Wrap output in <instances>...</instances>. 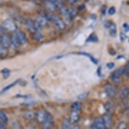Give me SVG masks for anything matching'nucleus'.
Segmentation results:
<instances>
[{
	"instance_id": "17",
	"label": "nucleus",
	"mask_w": 129,
	"mask_h": 129,
	"mask_svg": "<svg viewBox=\"0 0 129 129\" xmlns=\"http://www.w3.org/2000/svg\"><path fill=\"white\" fill-rule=\"evenodd\" d=\"M61 129H71V123L68 118H64L62 121Z\"/></svg>"
},
{
	"instance_id": "36",
	"label": "nucleus",
	"mask_w": 129,
	"mask_h": 129,
	"mask_svg": "<svg viewBox=\"0 0 129 129\" xmlns=\"http://www.w3.org/2000/svg\"><path fill=\"white\" fill-rule=\"evenodd\" d=\"M68 2L70 4H76L78 2V0H68Z\"/></svg>"
},
{
	"instance_id": "37",
	"label": "nucleus",
	"mask_w": 129,
	"mask_h": 129,
	"mask_svg": "<svg viewBox=\"0 0 129 129\" xmlns=\"http://www.w3.org/2000/svg\"><path fill=\"white\" fill-rule=\"evenodd\" d=\"M85 8V5H80L79 6H78V8H77V10H78V11H80V10H84Z\"/></svg>"
},
{
	"instance_id": "1",
	"label": "nucleus",
	"mask_w": 129,
	"mask_h": 129,
	"mask_svg": "<svg viewBox=\"0 0 129 129\" xmlns=\"http://www.w3.org/2000/svg\"><path fill=\"white\" fill-rule=\"evenodd\" d=\"M3 27L4 28V29H6L7 30L11 32H15L17 30V26L16 24L11 19H6L3 22Z\"/></svg>"
},
{
	"instance_id": "43",
	"label": "nucleus",
	"mask_w": 129,
	"mask_h": 129,
	"mask_svg": "<svg viewBox=\"0 0 129 129\" xmlns=\"http://www.w3.org/2000/svg\"><path fill=\"white\" fill-rule=\"evenodd\" d=\"M4 126V124H2V123L0 122V129H3V128H4V126Z\"/></svg>"
},
{
	"instance_id": "11",
	"label": "nucleus",
	"mask_w": 129,
	"mask_h": 129,
	"mask_svg": "<svg viewBox=\"0 0 129 129\" xmlns=\"http://www.w3.org/2000/svg\"><path fill=\"white\" fill-rule=\"evenodd\" d=\"M54 22H55V24L56 27L57 28V29L59 30H63L66 28V24L61 20L57 18L54 21Z\"/></svg>"
},
{
	"instance_id": "15",
	"label": "nucleus",
	"mask_w": 129,
	"mask_h": 129,
	"mask_svg": "<svg viewBox=\"0 0 129 129\" xmlns=\"http://www.w3.org/2000/svg\"><path fill=\"white\" fill-rule=\"evenodd\" d=\"M35 115L33 111H27L24 113L23 116L26 120H33L35 118Z\"/></svg>"
},
{
	"instance_id": "9",
	"label": "nucleus",
	"mask_w": 129,
	"mask_h": 129,
	"mask_svg": "<svg viewBox=\"0 0 129 129\" xmlns=\"http://www.w3.org/2000/svg\"><path fill=\"white\" fill-rule=\"evenodd\" d=\"M105 91L107 93V95L110 97H114L116 94V90L114 87H113L111 85H107L105 87Z\"/></svg>"
},
{
	"instance_id": "14",
	"label": "nucleus",
	"mask_w": 129,
	"mask_h": 129,
	"mask_svg": "<svg viewBox=\"0 0 129 129\" xmlns=\"http://www.w3.org/2000/svg\"><path fill=\"white\" fill-rule=\"evenodd\" d=\"M8 121V118L5 112L0 111V122L2 124H6Z\"/></svg>"
},
{
	"instance_id": "6",
	"label": "nucleus",
	"mask_w": 129,
	"mask_h": 129,
	"mask_svg": "<svg viewBox=\"0 0 129 129\" xmlns=\"http://www.w3.org/2000/svg\"><path fill=\"white\" fill-rule=\"evenodd\" d=\"M105 26L106 28H108L110 30V34L112 37H115L116 35V32H117V28L115 24V23L112 22L108 21L105 24Z\"/></svg>"
},
{
	"instance_id": "42",
	"label": "nucleus",
	"mask_w": 129,
	"mask_h": 129,
	"mask_svg": "<svg viewBox=\"0 0 129 129\" xmlns=\"http://www.w3.org/2000/svg\"><path fill=\"white\" fill-rule=\"evenodd\" d=\"M28 129H36V128H35V127L33 126H30V127H28Z\"/></svg>"
},
{
	"instance_id": "31",
	"label": "nucleus",
	"mask_w": 129,
	"mask_h": 129,
	"mask_svg": "<svg viewBox=\"0 0 129 129\" xmlns=\"http://www.w3.org/2000/svg\"><path fill=\"white\" fill-rule=\"evenodd\" d=\"M87 96H88V93H82V94H80V95H78V98L79 99V100H84V99H85V98H87Z\"/></svg>"
},
{
	"instance_id": "10",
	"label": "nucleus",
	"mask_w": 129,
	"mask_h": 129,
	"mask_svg": "<svg viewBox=\"0 0 129 129\" xmlns=\"http://www.w3.org/2000/svg\"><path fill=\"white\" fill-rule=\"evenodd\" d=\"M102 118L104 120V122L105 123V125H106L107 129L110 128L112 125V121L109 114H106L104 115Z\"/></svg>"
},
{
	"instance_id": "7",
	"label": "nucleus",
	"mask_w": 129,
	"mask_h": 129,
	"mask_svg": "<svg viewBox=\"0 0 129 129\" xmlns=\"http://www.w3.org/2000/svg\"><path fill=\"white\" fill-rule=\"evenodd\" d=\"M46 114L47 112H45L43 110H39L37 114L35 115V118H36L37 122H39L41 124H43L44 122L45 118H46Z\"/></svg>"
},
{
	"instance_id": "44",
	"label": "nucleus",
	"mask_w": 129,
	"mask_h": 129,
	"mask_svg": "<svg viewBox=\"0 0 129 129\" xmlns=\"http://www.w3.org/2000/svg\"><path fill=\"white\" fill-rule=\"evenodd\" d=\"M48 1H49V2H51V3H52V4H53V3L55 2L56 0H48Z\"/></svg>"
},
{
	"instance_id": "21",
	"label": "nucleus",
	"mask_w": 129,
	"mask_h": 129,
	"mask_svg": "<svg viewBox=\"0 0 129 129\" xmlns=\"http://www.w3.org/2000/svg\"><path fill=\"white\" fill-rule=\"evenodd\" d=\"M33 39L36 41H40L43 39V36L40 32H35L33 34Z\"/></svg>"
},
{
	"instance_id": "46",
	"label": "nucleus",
	"mask_w": 129,
	"mask_h": 129,
	"mask_svg": "<svg viewBox=\"0 0 129 129\" xmlns=\"http://www.w3.org/2000/svg\"><path fill=\"white\" fill-rule=\"evenodd\" d=\"M128 68H129V61L128 62Z\"/></svg>"
},
{
	"instance_id": "16",
	"label": "nucleus",
	"mask_w": 129,
	"mask_h": 129,
	"mask_svg": "<svg viewBox=\"0 0 129 129\" xmlns=\"http://www.w3.org/2000/svg\"><path fill=\"white\" fill-rule=\"evenodd\" d=\"M81 109H82V105H81V104H80V102H74V103L71 105V110H72V111L80 112Z\"/></svg>"
},
{
	"instance_id": "24",
	"label": "nucleus",
	"mask_w": 129,
	"mask_h": 129,
	"mask_svg": "<svg viewBox=\"0 0 129 129\" xmlns=\"http://www.w3.org/2000/svg\"><path fill=\"white\" fill-rule=\"evenodd\" d=\"M2 73L3 74V77L4 78H8L10 74V70L8 68H4L2 70Z\"/></svg>"
},
{
	"instance_id": "5",
	"label": "nucleus",
	"mask_w": 129,
	"mask_h": 129,
	"mask_svg": "<svg viewBox=\"0 0 129 129\" xmlns=\"http://www.w3.org/2000/svg\"><path fill=\"white\" fill-rule=\"evenodd\" d=\"M80 112H77V111H71L70 114V119H69L71 124H75L80 120Z\"/></svg>"
},
{
	"instance_id": "29",
	"label": "nucleus",
	"mask_w": 129,
	"mask_h": 129,
	"mask_svg": "<svg viewBox=\"0 0 129 129\" xmlns=\"http://www.w3.org/2000/svg\"><path fill=\"white\" fill-rule=\"evenodd\" d=\"M10 129H21V127H20V124L16 121H15V122H12V127H11Z\"/></svg>"
},
{
	"instance_id": "4",
	"label": "nucleus",
	"mask_w": 129,
	"mask_h": 129,
	"mask_svg": "<svg viewBox=\"0 0 129 129\" xmlns=\"http://www.w3.org/2000/svg\"><path fill=\"white\" fill-rule=\"evenodd\" d=\"M15 37H16V38L17 39L18 41L20 43V45H25L27 43V38H26V35L23 32L16 31Z\"/></svg>"
},
{
	"instance_id": "25",
	"label": "nucleus",
	"mask_w": 129,
	"mask_h": 129,
	"mask_svg": "<svg viewBox=\"0 0 129 129\" xmlns=\"http://www.w3.org/2000/svg\"><path fill=\"white\" fill-rule=\"evenodd\" d=\"M6 55V49L2 46V45L0 43V58L4 57Z\"/></svg>"
},
{
	"instance_id": "32",
	"label": "nucleus",
	"mask_w": 129,
	"mask_h": 129,
	"mask_svg": "<svg viewBox=\"0 0 129 129\" xmlns=\"http://www.w3.org/2000/svg\"><path fill=\"white\" fill-rule=\"evenodd\" d=\"M122 28L124 32H128L129 31V25L127 23H124L122 24Z\"/></svg>"
},
{
	"instance_id": "30",
	"label": "nucleus",
	"mask_w": 129,
	"mask_h": 129,
	"mask_svg": "<svg viewBox=\"0 0 129 129\" xmlns=\"http://www.w3.org/2000/svg\"><path fill=\"white\" fill-rule=\"evenodd\" d=\"M108 14L110 15V16H112V15H114L116 13V8H115V7L114 6H112L110 7L109 10L108 11Z\"/></svg>"
},
{
	"instance_id": "23",
	"label": "nucleus",
	"mask_w": 129,
	"mask_h": 129,
	"mask_svg": "<svg viewBox=\"0 0 129 129\" xmlns=\"http://www.w3.org/2000/svg\"><path fill=\"white\" fill-rule=\"evenodd\" d=\"M87 42H97L98 41V37L95 34L91 35V36L89 37V39L87 40Z\"/></svg>"
},
{
	"instance_id": "3",
	"label": "nucleus",
	"mask_w": 129,
	"mask_h": 129,
	"mask_svg": "<svg viewBox=\"0 0 129 129\" xmlns=\"http://www.w3.org/2000/svg\"><path fill=\"white\" fill-rule=\"evenodd\" d=\"M91 129H107L102 118H98L93 121Z\"/></svg>"
},
{
	"instance_id": "38",
	"label": "nucleus",
	"mask_w": 129,
	"mask_h": 129,
	"mask_svg": "<svg viewBox=\"0 0 129 129\" xmlns=\"http://www.w3.org/2000/svg\"><path fill=\"white\" fill-rule=\"evenodd\" d=\"M16 98H28V96L27 95H16Z\"/></svg>"
},
{
	"instance_id": "26",
	"label": "nucleus",
	"mask_w": 129,
	"mask_h": 129,
	"mask_svg": "<svg viewBox=\"0 0 129 129\" xmlns=\"http://www.w3.org/2000/svg\"><path fill=\"white\" fill-rule=\"evenodd\" d=\"M45 7H46L47 10L48 11H51V12H53L54 10V9H55V7L54 6V5L51 2H47L45 4Z\"/></svg>"
},
{
	"instance_id": "35",
	"label": "nucleus",
	"mask_w": 129,
	"mask_h": 129,
	"mask_svg": "<svg viewBox=\"0 0 129 129\" xmlns=\"http://www.w3.org/2000/svg\"><path fill=\"white\" fill-rule=\"evenodd\" d=\"M106 111H107V112H108V114H109L110 112V110H111V106H110V104H107L106 105Z\"/></svg>"
},
{
	"instance_id": "27",
	"label": "nucleus",
	"mask_w": 129,
	"mask_h": 129,
	"mask_svg": "<svg viewBox=\"0 0 129 129\" xmlns=\"http://www.w3.org/2000/svg\"><path fill=\"white\" fill-rule=\"evenodd\" d=\"M80 53V54H81V55H85V56H88V57H89V58H91V59H91V61H93V62L94 63H95V64L98 63V61H97V59H95V57H93V56H91V55H89V54H88V53H83V52H81V53Z\"/></svg>"
},
{
	"instance_id": "28",
	"label": "nucleus",
	"mask_w": 129,
	"mask_h": 129,
	"mask_svg": "<svg viewBox=\"0 0 129 129\" xmlns=\"http://www.w3.org/2000/svg\"><path fill=\"white\" fill-rule=\"evenodd\" d=\"M127 128V126L126 122H121L117 125L116 129H126Z\"/></svg>"
},
{
	"instance_id": "33",
	"label": "nucleus",
	"mask_w": 129,
	"mask_h": 129,
	"mask_svg": "<svg viewBox=\"0 0 129 129\" xmlns=\"http://www.w3.org/2000/svg\"><path fill=\"white\" fill-rule=\"evenodd\" d=\"M106 66L107 68H108L109 69H112L115 66V63L114 62H109L106 64Z\"/></svg>"
},
{
	"instance_id": "13",
	"label": "nucleus",
	"mask_w": 129,
	"mask_h": 129,
	"mask_svg": "<svg viewBox=\"0 0 129 129\" xmlns=\"http://www.w3.org/2000/svg\"><path fill=\"white\" fill-rule=\"evenodd\" d=\"M47 20L46 16H39L37 19V22L39 24V25L42 27V26H44L47 24Z\"/></svg>"
},
{
	"instance_id": "34",
	"label": "nucleus",
	"mask_w": 129,
	"mask_h": 129,
	"mask_svg": "<svg viewBox=\"0 0 129 129\" xmlns=\"http://www.w3.org/2000/svg\"><path fill=\"white\" fill-rule=\"evenodd\" d=\"M120 40L122 41H124L126 40V35L124 33H120Z\"/></svg>"
},
{
	"instance_id": "20",
	"label": "nucleus",
	"mask_w": 129,
	"mask_h": 129,
	"mask_svg": "<svg viewBox=\"0 0 129 129\" xmlns=\"http://www.w3.org/2000/svg\"><path fill=\"white\" fill-rule=\"evenodd\" d=\"M19 81H20L19 79H18V80H16L14 82H13L12 83H11V84L8 85V86H6V87H5V88H4V89L2 90V92H6V91L10 90L11 88H12V87H14L15 85H17L18 83H19Z\"/></svg>"
},
{
	"instance_id": "22",
	"label": "nucleus",
	"mask_w": 129,
	"mask_h": 129,
	"mask_svg": "<svg viewBox=\"0 0 129 129\" xmlns=\"http://www.w3.org/2000/svg\"><path fill=\"white\" fill-rule=\"evenodd\" d=\"M68 15L70 16L71 18H74L77 15V11L76 10V9L74 8H70L68 10Z\"/></svg>"
},
{
	"instance_id": "19",
	"label": "nucleus",
	"mask_w": 129,
	"mask_h": 129,
	"mask_svg": "<svg viewBox=\"0 0 129 129\" xmlns=\"http://www.w3.org/2000/svg\"><path fill=\"white\" fill-rule=\"evenodd\" d=\"M120 76H119L118 74H117L116 72H114L113 74H112L111 76V80L113 83H116V84H118V83H120Z\"/></svg>"
},
{
	"instance_id": "18",
	"label": "nucleus",
	"mask_w": 129,
	"mask_h": 129,
	"mask_svg": "<svg viewBox=\"0 0 129 129\" xmlns=\"http://www.w3.org/2000/svg\"><path fill=\"white\" fill-rule=\"evenodd\" d=\"M129 94V91L128 89L126 87H124L122 88L120 91V97L122 99H125V98H127V96Z\"/></svg>"
},
{
	"instance_id": "8",
	"label": "nucleus",
	"mask_w": 129,
	"mask_h": 129,
	"mask_svg": "<svg viewBox=\"0 0 129 129\" xmlns=\"http://www.w3.org/2000/svg\"><path fill=\"white\" fill-rule=\"evenodd\" d=\"M53 116L49 113V112H47L46 118L44 122L43 123L44 125V128H50L51 125L53 124Z\"/></svg>"
},
{
	"instance_id": "2",
	"label": "nucleus",
	"mask_w": 129,
	"mask_h": 129,
	"mask_svg": "<svg viewBox=\"0 0 129 129\" xmlns=\"http://www.w3.org/2000/svg\"><path fill=\"white\" fill-rule=\"evenodd\" d=\"M0 43L5 49H8L11 46V38L8 35L4 33L0 34Z\"/></svg>"
},
{
	"instance_id": "41",
	"label": "nucleus",
	"mask_w": 129,
	"mask_h": 129,
	"mask_svg": "<svg viewBox=\"0 0 129 129\" xmlns=\"http://www.w3.org/2000/svg\"><path fill=\"white\" fill-rule=\"evenodd\" d=\"M98 74H99V76H100V75H101V73H100V72H101V67H100V68H98Z\"/></svg>"
},
{
	"instance_id": "12",
	"label": "nucleus",
	"mask_w": 129,
	"mask_h": 129,
	"mask_svg": "<svg viewBox=\"0 0 129 129\" xmlns=\"http://www.w3.org/2000/svg\"><path fill=\"white\" fill-rule=\"evenodd\" d=\"M24 24H25L26 27L27 28L30 32H34V33L36 32L35 28L34 22H33L30 20H26V21H24Z\"/></svg>"
},
{
	"instance_id": "39",
	"label": "nucleus",
	"mask_w": 129,
	"mask_h": 129,
	"mask_svg": "<svg viewBox=\"0 0 129 129\" xmlns=\"http://www.w3.org/2000/svg\"><path fill=\"white\" fill-rule=\"evenodd\" d=\"M4 30V28L3 27L2 25H0V33H1V34H2V33H3Z\"/></svg>"
},
{
	"instance_id": "45",
	"label": "nucleus",
	"mask_w": 129,
	"mask_h": 129,
	"mask_svg": "<svg viewBox=\"0 0 129 129\" xmlns=\"http://www.w3.org/2000/svg\"><path fill=\"white\" fill-rule=\"evenodd\" d=\"M43 129H51L50 128H43Z\"/></svg>"
},
{
	"instance_id": "40",
	"label": "nucleus",
	"mask_w": 129,
	"mask_h": 129,
	"mask_svg": "<svg viewBox=\"0 0 129 129\" xmlns=\"http://www.w3.org/2000/svg\"><path fill=\"white\" fill-rule=\"evenodd\" d=\"M72 129H80V128L78 125H74L73 128H72Z\"/></svg>"
}]
</instances>
